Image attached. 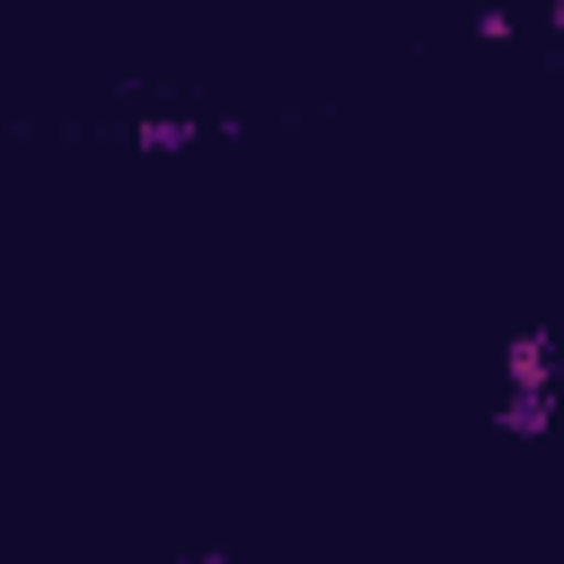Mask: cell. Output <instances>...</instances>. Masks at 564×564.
Here are the masks:
<instances>
[{
	"label": "cell",
	"instance_id": "1",
	"mask_svg": "<svg viewBox=\"0 0 564 564\" xmlns=\"http://www.w3.org/2000/svg\"><path fill=\"white\" fill-rule=\"evenodd\" d=\"M511 370H520V379H546V335H520V344H511Z\"/></svg>",
	"mask_w": 564,
	"mask_h": 564
},
{
	"label": "cell",
	"instance_id": "2",
	"mask_svg": "<svg viewBox=\"0 0 564 564\" xmlns=\"http://www.w3.org/2000/svg\"><path fill=\"white\" fill-rule=\"evenodd\" d=\"M185 141H194L185 123H141V150H185Z\"/></svg>",
	"mask_w": 564,
	"mask_h": 564
}]
</instances>
